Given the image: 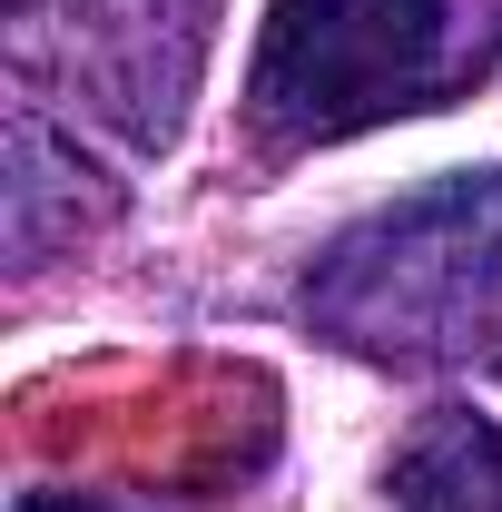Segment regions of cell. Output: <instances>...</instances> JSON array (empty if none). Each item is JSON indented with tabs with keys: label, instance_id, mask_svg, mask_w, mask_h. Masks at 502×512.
Here are the masks:
<instances>
[{
	"label": "cell",
	"instance_id": "obj_1",
	"mask_svg": "<svg viewBox=\"0 0 502 512\" xmlns=\"http://www.w3.org/2000/svg\"><path fill=\"white\" fill-rule=\"evenodd\" d=\"M306 325L365 365L502 375V168L375 207L306 266Z\"/></svg>",
	"mask_w": 502,
	"mask_h": 512
},
{
	"label": "cell",
	"instance_id": "obj_2",
	"mask_svg": "<svg viewBox=\"0 0 502 512\" xmlns=\"http://www.w3.org/2000/svg\"><path fill=\"white\" fill-rule=\"evenodd\" d=\"M473 60L483 40L463 30V0H266L247 119L276 158L335 148L434 109Z\"/></svg>",
	"mask_w": 502,
	"mask_h": 512
},
{
	"label": "cell",
	"instance_id": "obj_3",
	"mask_svg": "<svg viewBox=\"0 0 502 512\" xmlns=\"http://www.w3.org/2000/svg\"><path fill=\"white\" fill-rule=\"evenodd\" d=\"M207 60V0H20V79L69 89L89 119L168 148Z\"/></svg>",
	"mask_w": 502,
	"mask_h": 512
},
{
	"label": "cell",
	"instance_id": "obj_4",
	"mask_svg": "<svg viewBox=\"0 0 502 512\" xmlns=\"http://www.w3.org/2000/svg\"><path fill=\"white\" fill-rule=\"evenodd\" d=\"M0 207H10V256L40 266L50 247L89 237L119 217V178H99L79 158V138L50 128L40 99H10V178H0Z\"/></svg>",
	"mask_w": 502,
	"mask_h": 512
},
{
	"label": "cell",
	"instance_id": "obj_5",
	"mask_svg": "<svg viewBox=\"0 0 502 512\" xmlns=\"http://www.w3.org/2000/svg\"><path fill=\"white\" fill-rule=\"evenodd\" d=\"M384 512H502V424L473 404H434L384 473Z\"/></svg>",
	"mask_w": 502,
	"mask_h": 512
},
{
	"label": "cell",
	"instance_id": "obj_6",
	"mask_svg": "<svg viewBox=\"0 0 502 512\" xmlns=\"http://www.w3.org/2000/svg\"><path fill=\"white\" fill-rule=\"evenodd\" d=\"M10 512H99V503H79V493H20Z\"/></svg>",
	"mask_w": 502,
	"mask_h": 512
}]
</instances>
